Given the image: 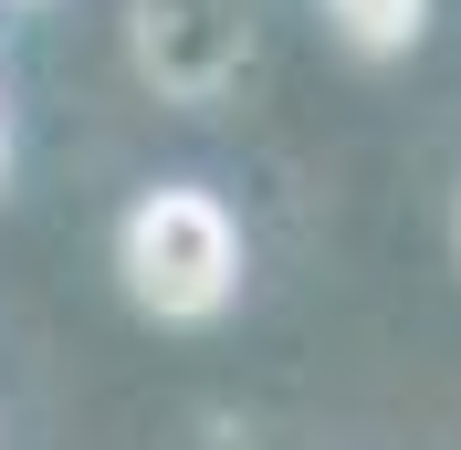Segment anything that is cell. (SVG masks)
Masks as SVG:
<instances>
[{
	"label": "cell",
	"instance_id": "6da1fadb",
	"mask_svg": "<svg viewBox=\"0 0 461 450\" xmlns=\"http://www.w3.org/2000/svg\"><path fill=\"white\" fill-rule=\"evenodd\" d=\"M115 273L158 325H200L241 293V230L210 189H147L126 210V241H115Z\"/></svg>",
	"mask_w": 461,
	"mask_h": 450
},
{
	"label": "cell",
	"instance_id": "3957f363",
	"mask_svg": "<svg viewBox=\"0 0 461 450\" xmlns=\"http://www.w3.org/2000/svg\"><path fill=\"white\" fill-rule=\"evenodd\" d=\"M0 147H11V137H0Z\"/></svg>",
	"mask_w": 461,
	"mask_h": 450
},
{
	"label": "cell",
	"instance_id": "7a4b0ae2",
	"mask_svg": "<svg viewBox=\"0 0 461 450\" xmlns=\"http://www.w3.org/2000/svg\"><path fill=\"white\" fill-rule=\"evenodd\" d=\"M325 11H336V32L357 53H409L420 22H430V0H325Z\"/></svg>",
	"mask_w": 461,
	"mask_h": 450
}]
</instances>
